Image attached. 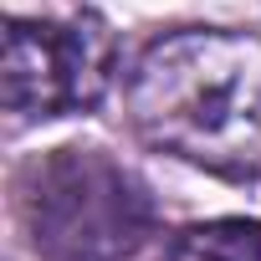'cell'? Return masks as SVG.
I'll list each match as a JSON object with an SVG mask.
<instances>
[{"instance_id":"1","label":"cell","mask_w":261,"mask_h":261,"mask_svg":"<svg viewBox=\"0 0 261 261\" xmlns=\"http://www.w3.org/2000/svg\"><path fill=\"white\" fill-rule=\"evenodd\" d=\"M128 128L154 154L230 185L261 179V31L179 26L123 77Z\"/></svg>"},{"instance_id":"2","label":"cell","mask_w":261,"mask_h":261,"mask_svg":"<svg viewBox=\"0 0 261 261\" xmlns=\"http://www.w3.org/2000/svg\"><path fill=\"white\" fill-rule=\"evenodd\" d=\"M21 220L41 261H128L159 230V200L113 154L62 144L26 164Z\"/></svg>"},{"instance_id":"3","label":"cell","mask_w":261,"mask_h":261,"mask_svg":"<svg viewBox=\"0 0 261 261\" xmlns=\"http://www.w3.org/2000/svg\"><path fill=\"white\" fill-rule=\"evenodd\" d=\"M118 77V36L102 16H16L6 26L0 92L16 118L92 113Z\"/></svg>"},{"instance_id":"4","label":"cell","mask_w":261,"mask_h":261,"mask_svg":"<svg viewBox=\"0 0 261 261\" xmlns=\"http://www.w3.org/2000/svg\"><path fill=\"white\" fill-rule=\"evenodd\" d=\"M169 261H261V220H200L185 225L169 246Z\"/></svg>"}]
</instances>
